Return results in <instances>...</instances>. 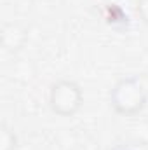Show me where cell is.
Segmentation results:
<instances>
[{"label": "cell", "instance_id": "obj_8", "mask_svg": "<svg viewBox=\"0 0 148 150\" xmlns=\"http://www.w3.org/2000/svg\"><path fill=\"white\" fill-rule=\"evenodd\" d=\"M106 150H132L131 147H127V145H122V143H117V145H111L108 147Z\"/></svg>", "mask_w": 148, "mask_h": 150}, {"label": "cell", "instance_id": "obj_9", "mask_svg": "<svg viewBox=\"0 0 148 150\" xmlns=\"http://www.w3.org/2000/svg\"><path fill=\"white\" fill-rule=\"evenodd\" d=\"M105 2H108V4H115V2H118V0H105Z\"/></svg>", "mask_w": 148, "mask_h": 150}, {"label": "cell", "instance_id": "obj_1", "mask_svg": "<svg viewBox=\"0 0 148 150\" xmlns=\"http://www.w3.org/2000/svg\"><path fill=\"white\" fill-rule=\"evenodd\" d=\"M147 91L138 77H124L110 91V107L118 115H138L147 107Z\"/></svg>", "mask_w": 148, "mask_h": 150}, {"label": "cell", "instance_id": "obj_7", "mask_svg": "<svg viewBox=\"0 0 148 150\" xmlns=\"http://www.w3.org/2000/svg\"><path fill=\"white\" fill-rule=\"evenodd\" d=\"M42 150H70V149H68V147H65V145H63V143H59V142H51V143H47Z\"/></svg>", "mask_w": 148, "mask_h": 150}, {"label": "cell", "instance_id": "obj_2", "mask_svg": "<svg viewBox=\"0 0 148 150\" xmlns=\"http://www.w3.org/2000/svg\"><path fill=\"white\" fill-rule=\"evenodd\" d=\"M82 103L84 93L73 80H56L49 89V108L59 117H73L82 108Z\"/></svg>", "mask_w": 148, "mask_h": 150}, {"label": "cell", "instance_id": "obj_4", "mask_svg": "<svg viewBox=\"0 0 148 150\" xmlns=\"http://www.w3.org/2000/svg\"><path fill=\"white\" fill-rule=\"evenodd\" d=\"M131 138L136 145L148 147V119H138L131 126Z\"/></svg>", "mask_w": 148, "mask_h": 150}, {"label": "cell", "instance_id": "obj_5", "mask_svg": "<svg viewBox=\"0 0 148 150\" xmlns=\"http://www.w3.org/2000/svg\"><path fill=\"white\" fill-rule=\"evenodd\" d=\"M18 149V134L5 122L0 124V150H16Z\"/></svg>", "mask_w": 148, "mask_h": 150}, {"label": "cell", "instance_id": "obj_3", "mask_svg": "<svg viewBox=\"0 0 148 150\" xmlns=\"http://www.w3.org/2000/svg\"><path fill=\"white\" fill-rule=\"evenodd\" d=\"M28 28L18 21H7L0 28V45L5 52L16 54L23 51L28 42Z\"/></svg>", "mask_w": 148, "mask_h": 150}, {"label": "cell", "instance_id": "obj_6", "mask_svg": "<svg viewBox=\"0 0 148 150\" xmlns=\"http://www.w3.org/2000/svg\"><path fill=\"white\" fill-rule=\"evenodd\" d=\"M136 12L140 19L148 25V0H136Z\"/></svg>", "mask_w": 148, "mask_h": 150}]
</instances>
